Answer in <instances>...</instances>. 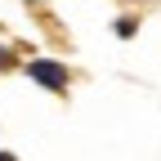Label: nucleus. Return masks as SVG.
<instances>
[{"label":"nucleus","instance_id":"1","mask_svg":"<svg viewBox=\"0 0 161 161\" xmlns=\"http://www.w3.org/2000/svg\"><path fill=\"white\" fill-rule=\"evenodd\" d=\"M31 80H40L45 90H67V72L58 63H49V58H36L31 63Z\"/></svg>","mask_w":161,"mask_h":161},{"label":"nucleus","instance_id":"2","mask_svg":"<svg viewBox=\"0 0 161 161\" xmlns=\"http://www.w3.org/2000/svg\"><path fill=\"white\" fill-rule=\"evenodd\" d=\"M0 67H9V54H5V49H0Z\"/></svg>","mask_w":161,"mask_h":161},{"label":"nucleus","instance_id":"3","mask_svg":"<svg viewBox=\"0 0 161 161\" xmlns=\"http://www.w3.org/2000/svg\"><path fill=\"white\" fill-rule=\"evenodd\" d=\"M0 161H18V157H14V152H0Z\"/></svg>","mask_w":161,"mask_h":161}]
</instances>
